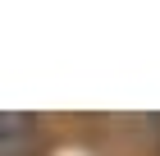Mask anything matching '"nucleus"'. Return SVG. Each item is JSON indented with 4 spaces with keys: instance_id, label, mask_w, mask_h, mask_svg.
Instances as JSON below:
<instances>
[{
    "instance_id": "obj_1",
    "label": "nucleus",
    "mask_w": 160,
    "mask_h": 156,
    "mask_svg": "<svg viewBox=\"0 0 160 156\" xmlns=\"http://www.w3.org/2000/svg\"><path fill=\"white\" fill-rule=\"evenodd\" d=\"M37 147V115L0 110V156H28Z\"/></svg>"
}]
</instances>
